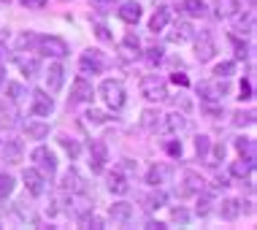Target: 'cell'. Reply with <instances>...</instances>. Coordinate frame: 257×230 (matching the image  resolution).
<instances>
[{
    "instance_id": "277c9868",
    "label": "cell",
    "mask_w": 257,
    "mask_h": 230,
    "mask_svg": "<svg viewBox=\"0 0 257 230\" xmlns=\"http://www.w3.org/2000/svg\"><path fill=\"white\" fill-rule=\"evenodd\" d=\"M33 163L38 165V171L44 173V176H54V171H57V157H54V152L52 149H46V146H36L33 149Z\"/></svg>"
},
{
    "instance_id": "30bf717a",
    "label": "cell",
    "mask_w": 257,
    "mask_h": 230,
    "mask_svg": "<svg viewBox=\"0 0 257 230\" xmlns=\"http://www.w3.org/2000/svg\"><path fill=\"white\" fill-rule=\"evenodd\" d=\"M203 176H200L198 171H190L187 168L184 173H182V190H179V195L182 198H187V195H195V192H200L203 190Z\"/></svg>"
},
{
    "instance_id": "3957f363",
    "label": "cell",
    "mask_w": 257,
    "mask_h": 230,
    "mask_svg": "<svg viewBox=\"0 0 257 230\" xmlns=\"http://www.w3.org/2000/svg\"><path fill=\"white\" fill-rule=\"evenodd\" d=\"M98 92H100L103 100H106V106H108V108H114V111H116V108H122V106H124V87H122V81L106 79V81L100 84Z\"/></svg>"
},
{
    "instance_id": "5bb4252c",
    "label": "cell",
    "mask_w": 257,
    "mask_h": 230,
    "mask_svg": "<svg viewBox=\"0 0 257 230\" xmlns=\"http://www.w3.org/2000/svg\"><path fill=\"white\" fill-rule=\"evenodd\" d=\"M163 130H168V133H184V130H190V120L184 114H179V111H173V114L163 117Z\"/></svg>"
},
{
    "instance_id": "ba28073f",
    "label": "cell",
    "mask_w": 257,
    "mask_h": 230,
    "mask_svg": "<svg viewBox=\"0 0 257 230\" xmlns=\"http://www.w3.org/2000/svg\"><path fill=\"white\" fill-rule=\"evenodd\" d=\"M106 163H108V149L103 141H92V146H89V168H92V173H103L106 171Z\"/></svg>"
},
{
    "instance_id": "4fadbf2b",
    "label": "cell",
    "mask_w": 257,
    "mask_h": 230,
    "mask_svg": "<svg viewBox=\"0 0 257 230\" xmlns=\"http://www.w3.org/2000/svg\"><path fill=\"white\" fill-rule=\"evenodd\" d=\"M92 95H95L92 84H89L84 76H79L73 81V89H71V103H87V100H92Z\"/></svg>"
},
{
    "instance_id": "ee69618b",
    "label": "cell",
    "mask_w": 257,
    "mask_h": 230,
    "mask_svg": "<svg viewBox=\"0 0 257 230\" xmlns=\"http://www.w3.org/2000/svg\"><path fill=\"white\" fill-rule=\"evenodd\" d=\"M208 149H211V138H208V136H198L195 138V152H198L200 157H206Z\"/></svg>"
},
{
    "instance_id": "816d5d0a",
    "label": "cell",
    "mask_w": 257,
    "mask_h": 230,
    "mask_svg": "<svg viewBox=\"0 0 257 230\" xmlns=\"http://www.w3.org/2000/svg\"><path fill=\"white\" fill-rule=\"evenodd\" d=\"M6 125H11V114H9V108H6V103L0 100V128H6Z\"/></svg>"
},
{
    "instance_id": "603a6c76",
    "label": "cell",
    "mask_w": 257,
    "mask_h": 230,
    "mask_svg": "<svg viewBox=\"0 0 257 230\" xmlns=\"http://www.w3.org/2000/svg\"><path fill=\"white\" fill-rule=\"evenodd\" d=\"M168 176H171V168H168V165H163V163H157V165H152L149 173H147V184L160 187V184L168 182Z\"/></svg>"
},
{
    "instance_id": "11a10c76",
    "label": "cell",
    "mask_w": 257,
    "mask_h": 230,
    "mask_svg": "<svg viewBox=\"0 0 257 230\" xmlns=\"http://www.w3.org/2000/svg\"><path fill=\"white\" fill-rule=\"evenodd\" d=\"M173 84H179V87H187V84H190V79H187V73H173Z\"/></svg>"
},
{
    "instance_id": "9f6ffc18",
    "label": "cell",
    "mask_w": 257,
    "mask_h": 230,
    "mask_svg": "<svg viewBox=\"0 0 257 230\" xmlns=\"http://www.w3.org/2000/svg\"><path fill=\"white\" fill-rule=\"evenodd\" d=\"M241 97H252V81H241Z\"/></svg>"
},
{
    "instance_id": "cb8c5ba5",
    "label": "cell",
    "mask_w": 257,
    "mask_h": 230,
    "mask_svg": "<svg viewBox=\"0 0 257 230\" xmlns=\"http://www.w3.org/2000/svg\"><path fill=\"white\" fill-rule=\"evenodd\" d=\"M182 11H184L190 19H203L208 9H206L203 0H182Z\"/></svg>"
},
{
    "instance_id": "b9f144b4",
    "label": "cell",
    "mask_w": 257,
    "mask_h": 230,
    "mask_svg": "<svg viewBox=\"0 0 257 230\" xmlns=\"http://www.w3.org/2000/svg\"><path fill=\"white\" fill-rule=\"evenodd\" d=\"M84 120H87V122H92V125H103V122H108L111 117L106 114V111H98V108H89Z\"/></svg>"
},
{
    "instance_id": "9a60e30c",
    "label": "cell",
    "mask_w": 257,
    "mask_h": 230,
    "mask_svg": "<svg viewBox=\"0 0 257 230\" xmlns=\"http://www.w3.org/2000/svg\"><path fill=\"white\" fill-rule=\"evenodd\" d=\"M62 84H65V68L60 62H52L49 73H46V87H49V92H60Z\"/></svg>"
},
{
    "instance_id": "f35d334b",
    "label": "cell",
    "mask_w": 257,
    "mask_h": 230,
    "mask_svg": "<svg viewBox=\"0 0 257 230\" xmlns=\"http://www.w3.org/2000/svg\"><path fill=\"white\" fill-rule=\"evenodd\" d=\"M14 192V176L9 173H0V200H6Z\"/></svg>"
},
{
    "instance_id": "db71d44e",
    "label": "cell",
    "mask_w": 257,
    "mask_h": 230,
    "mask_svg": "<svg viewBox=\"0 0 257 230\" xmlns=\"http://www.w3.org/2000/svg\"><path fill=\"white\" fill-rule=\"evenodd\" d=\"M19 3H22L25 9H44L46 0H19Z\"/></svg>"
},
{
    "instance_id": "74e56055",
    "label": "cell",
    "mask_w": 257,
    "mask_h": 230,
    "mask_svg": "<svg viewBox=\"0 0 257 230\" xmlns=\"http://www.w3.org/2000/svg\"><path fill=\"white\" fill-rule=\"evenodd\" d=\"M19 155H22V144H19V141H6L3 157L6 160H19Z\"/></svg>"
},
{
    "instance_id": "6f0895ef",
    "label": "cell",
    "mask_w": 257,
    "mask_h": 230,
    "mask_svg": "<svg viewBox=\"0 0 257 230\" xmlns=\"http://www.w3.org/2000/svg\"><path fill=\"white\" fill-rule=\"evenodd\" d=\"M214 157H217V160H225V146H222V144L214 146Z\"/></svg>"
},
{
    "instance_id": "e0dca14e",
    "label": "cell",
    "mask_w": 257,
    "mask_h": 230,
    "mask_svg": "<svg viewBox=\"0 0 257 230\" xmlns=\"http://www.w3.org/2000/svg\"><path fill=\"white\" fill-rule=\"evenodd\" d=\"M119 19L127 25H136L138 19H141V3H136V0H124V3L119 6Z\"/></svg>"
},
{
    "instance_id": "83f0119b",
    "label": "cell",
    "mask_w": 257,
    "mask_h": 230,
    "mask_svg": "<svg viewBox=\"0 0 257 230\" xmlns=\"http://www.w3.org/2000/svg\"><path fill=\"white\" fill-rule=\"evenodd\" d=\"M108 190L114 195H124V192H130V184H127V179L116 171V173H108Z\"/></svg>"
},
{
    "instance_id": "7c38bea8",
    "label": "cell",
    "mask_w": 257,
    "mask_h": 230,
    "mask_svg": "<svg viewBox=\"0 0 257 230\" xmlns=\"http://www.w3.org/2000/svg\"><path fill=\"white\" fill-rule=\"evenodd\" d=\"M30 111H33L36 117H49L52 111H54V100L44 92V89H36V92H33V106H30Z\"/></svg>"
},
{
    "instance_id": "4dcf8cb0",
    "label": "cell",
    "mask_w": 257,
    "mask_h": 230,
    "mask_svg": "<svg viewBox=\"0 0 257 230\" xmlns=\"http://www.w3.org/2000/svg\"><path fill=\"white\" fill-rule=\"evenodd\" d=\"M17 49L19 52H30V49H38V36L36 33H22L17 38Z\"/></svg>"
},
{
    "instance_id": "94428289",
    "label": "cell",
    "mask_w": 257,
    "mask_h": 230,
    "mask_svg": "<svg viewBox=\"0 0 257 230\" xmlns=\"http://www.w3.org/2000/svg\"><path fill=\"white\" fill-rule=\"evenodd\" d=\"M165 3H168V0H155V6H165Z\"/></svg>"
},
{
    "instance_id": "1f68e13d",
    "label": "cell",
    "mask_w": 257,
    "mask_h": 230,
    "mask_svg": "<svg viewBox=\"0 0 257 230\" xmlns=\"http://www.w3.org/2000/svg\"><path fill=\"white\" fill-rule=\"evenodd\" d=\"M79 225L87 227V230H103V219L98 217V214L87 211V214H81V217H79Z\"/></svg>"
},
{
    "instance_id": "6da1fadb",
    "label": "cell",
    "mask_w": 257,
    "mask_h": 230,
    "mask_svg": "<svg viewBox=\"0 0 257 230\" xmlns=\"http://www.w3.org/2000/svg\"><path fill=\"white\" fill-rule=\"evenodd\" d=\"M141 95L147 97L149 103H163V100H168V84H165L163 76L149 73L141 79Z\"/></svg>"
},
{
    "instance_id": "d6986e66",
    "label": "cell",
    "mask_w": 257,
    "mask_h": 230,
    "mask_svg": "<svg viewBox=\"0 0 257 230\" xmlns=\"http://www.w3.org/2000/svg\"><path fill=\"white\" fill-rule=\"evenodd\" d=\"M141 128L147 130V133H157V130H163V114L155 108H147L141 114Z\"/></svg>"
},
{
    "instance_id": "44dd1931",
    "label": "cell",
    "mask_w": 257,
    "mask_h": 230,
    "mask_svg": "<svg viewBox=\"0 0 257 230\" xmlns=\"http://www.w3.org/2000/svg\"><path fill=\"white\" fill-rule=\"evenodd\" d=\"M241 211H244V206H241V200H235V198H227V200H222V203H219V217L227 219V222L238 219Z\"/></svg>"
},
{
    "instance_id": "f5cc1de1",
    "label": "cell",
    "mask_w": 257,
    "mask_h": 230,
    "mask_svg": "<svg viewBox=\"0 0 257 230\" xmlns=\"http://www.w3.org/2000/svg\"><path fill=\"white\" fill-rule=\"evenodd\" d=\"M95 36H98L100 41H106V44L111 41V33H108V27H106V25H95Z\"/></svg>"
},
{
    "instance_id": "9c48e42d",
    "label": "cell",
    "mask_w": 257,
    "mask_h": 230,
    "mask_svg": "<svg viewBox=\"0 0 257 230\" xmlns=\"http://www.w3.org/2000/svg\"><path fill=\"white\" fill-rule=\"evenodd\" d=\"M22 179H25V187H27V192H30V195H36V198H38V195L46 192V176L38 168H25Z\"/></svg>"
},
{
    "instance_id": "484cf974",
    "label": "cell",
    "mask_w": 257,
    "mask_h": 230,
    "mask_svg": "<svg viewBox=\"0 0 257 230\" xmlns=\"http://www.w3.org/2000/svg\"><path fill=\"white\" fill-rule=\"evenodd\" d=\"M25 133H27V138H33V141H44V138L49 136V122H27Z\"/></svg>"
},
{
    "instance_id": "7402d4cb",
    "label": "cell",
    "mask_w": 257,
    "mask_h": 230,
    "mask_svg": "<svg viewBox=\"0 0 257 230\" xmlns=\"http://www.w3.org/2000/svg\"><path fill=\"white\" fill-rule=\"evenodd\" d=\"M108 217L116 222V225H127L130 219H133V206L130 203H114L108 208Z\"/></svg>"
},
{
    "instance_id": "ffe728a7",
    "label": "cell",
    "mask_w": 257,
    "mask_h": 230,
    "mask_svg": "<svg viewBox=\"0 0 257 230\" xmlns=\"http://www.w3.org/2000/svg\"><path fill=\"white\" fill-rule=\"evenodd\" d=\"M119 52H122L127 60H136L138 54H141V41H138V36H136V33H127V36L122 38V44H119Z\"/></svg>"
},
{
    "instance_id": "6125c7cd",
    "label": "cell",
    "mask_w": 257,
    "mask_h": 230,
    "mask_svg": "<svg viewBox=\"0 0 257 230\" xmlns=\"http://www.w3.org/2000/svg\"><path fill=\"white\" fill-rule=\"evenodd\" d=\"M0 3H9V0H0Z\"/></svg>"
},
{
    "instance_id": "d6a6232c",
    "label": "cell",
    "mask_w": 257,
    "mask_h": 230,
    "mask_svg": "<svg viewBox=\"0 0 257 230\" xmlns=\"http://www.w3.org/2000/svg\"><path fill=\"white\" fill-rule=\"evenodd\" d=\"M6 92H9V97L14 103H22L25 97H27V89L22 84H17V81H11V84H6Z\"/></svg>"
},
{
    "instance_id": "5b68a950",
    "label": "cell",
    "mask_w": 257,
    "mask_h": 230,
    "mask_svg": "<svg viewBox=\"0 0 257 230\" xmlns=\"http://www.w3.org/2000/svg\"><path fill=\"white\" fill-rule=\"evenodd\" d=\"M192 38H195V54H198L200 62H208L217 54V44H214L211 30H200L198 36H192Z\"/></svg>"
},
{
    "instance_id": "e575fe53",
    "label": "cell",
    "mask_w": 257,
    "mask_h": 230,
    "mask_svg": "<svg viewBox=\"0 0 257 230\" xmlns=\"http://www.w3.org/2000/svg\"><path fill=\"white\" fill-rule=\"evenodd\" d=\"M233 125H238V128H249V125H254V111H235V114H233Z\"/></svg>"
},
{
    "instance_id": "f1b7e54d",
    "label": "cell",
    "mask_w": 257,
    "mask_h": 230,
    "mask_svg": "<svg viewBox=\"0 0 257 230\" xmlns=\"http://www.w3.org/2000/svg\"><path fill=\"white\" fill-rule=\"evenodd\" d=\"M192 36H195V30H192L190 22H176V27H173V33H171V41L182 44V41H190Z\"/></svg>"
},
{
    "instance_id": "680465c9",
    "label": "cell",
    "mask_w": 257,
    "mask_h": 230,
    "mask_svg": "<svg viewBox=\"0 0 257 230\" xmlns=\"http://www.w3.org/2000/svg\"><path fill=\"white\" fill-rule=\"evenodd\" d=\"M147 230H168L163 222H147Z\"/></svg>"
},
{
    "instance_id": "4316f807",
    "label": "cell",
    "mask_w": 257,
    "mask_h": 230,
    "mask_svg": "<svg viewBox=\"0 0 257 230\" xmlns=\"http://www.w3.org/2000/svg\"><path fill=\"white\" fill-rule=\"evenodd\" d=\"M168 22H171V11L165 9V6H160V9L155 11V17L149 19V30H152V33H160Z\"/></svg>"
},
{
    "instance_id": "bcb514c9",
    "label": "cell",
    "mask_w": 257,
    "mask_h": 230,
    "mask_svg": "<svg viewBox=\"0 0 257 230\" xmlns=\"http://www.w3.org/2000/svg\"><path fill=\"white\" fill-rule=\"evenodd\" d=\"M230 41H233V46H235V57H238V60H246V57H249V52H252V49H249L246 44H241V41L235 38V36H230Z\"/></svg>"
},
{
    "instance_id": "8992f818",
    "label": "cell",
    "mask_w": 257,
    "mask_h": 230,
    "mask_svg": "<svg viewBox=\"0 0 257 230\" xmlns=\"http://www.w3.org/2000/svg\"><path fill=\"white\" fill-rule=\"evenodd\" d=\"M38 52L60 60V57H65V54H68V44L62 38H57V36H44V38H38Z\"/></svg>"
},
{
    "instance_id": "ac0fdd59",
    "label": "cell",
    "mask_w": 257,
    "mask_h": 230,
    "mask_svg": "<svg viewBox=\"0 0 257 230\" xmlns=\"http://www.w3.org/2000/svg\"><path fill=\"white\" fill-rule=\"evenodd\" d=\"M62 190H65V192H84V190H87V182L81 179L79 171L71 168L65 176H62Z\"/></svg>"
},
{
    "instance_id": "60d3db41",
    "label": "cell",
    "mask_w": 257,
    "mask_h": 230,
    "mask_svg": "<svg viewBox=\"0 0 257 230\" xmlns=\"http://www.w3.org/2000/svg\"><path fill=\"white\" fill-rule=\"evenodd\" d=\"M208 208H211V192H206V187H203V190H200V198H198V214L206 217Z\"/></svg>"
},
{
    "instance_id": "681fc988",
    "label": "cell",
    "mask_w": 257,
    "mask_h": 230,
    "mask_svg": "<svg viewBox=\"0 0 257 230\" xmlns=\"http://www.w3.org/2000/svg\"><path fill=\"white\" fill-rule=\"evenodd\" d=\"M200 108H203V114H208V117H222V106H214V103H200Z\"/></svg>"
},
{
    "instance_id": "d4e9b609",
    "label": "cell",
    "mask_w": 257,
    "mask_h": 230,
    "mask_svg": "<svg viewBox=\"0 0 257 230\" xmlns=\"http://www.w3.org/2000/svg\"><path fill=\"white\" fill-rule=\"evenodd\" d=\"M252 171H254V160H246V157H241L238 163L230 165V176H235V179H249Z\"/></svg>"
},
{
    "instance_id": "8d00e7d4",
    "label": "cell",
    "mask_w": 257,
    "mask_h": 230,
    "mask_svg": "<svg viewBox=\"0 0 257 230\" xmlns=\"http://www.w3.org/2000/svg\"><path fill=\"white\" fill-rule=\"evenodd\" d=\"M19 68H22V73L27 76V79H33V76L38 73L41 62H38V60H33V57H27V60H19Z\"/></svg>"
},
{
    "instance_id": "836d02e7",
    "label": "cell",
    "mask_w": 257,
    "mask_h": 230,
    "mask_svg": "<svg viewBox=\"0 0 257 230\" xmlns=\"http://www.w3.org/2000/svg\"><path fill=\"white\" fill-rule=\"evenodd\" d=\"M233 73H235V60H225L214 68V76H217V79H227V76H233Z\"/></svg>"
},
{
    "instance_id": "52a82bcc",
    "label": "cell",
    "mask_w": 257,
    "mask_h": 230,
    "mask_svg": "<svg viewBox=\"0 0 257 230\" xmlns=\"http://www.w3.org/2000/svg\"><path fill=\"white\" fill-rule=\"evenodd\" d=\"M230 92V87H227V81H214V84H198V95L203 97V103H217V100H222V95H227Z\"/></svg>"
},
{
    "instance_id": "2e32d148",
    "label": "cell",
    "mask_w": 257,
    "mask_h": 230,
    "mask_svg": "<svg viewBox=\"0 0 257 230\" xmlns=\"http://www.w3.org/2000/svg\"><path fill=\"white\" fill-rule=\"evenodd\" d=\"M241 11V0H214V14L217 19H230Z\"/></svg>"
},
{
    "instance_id": "ab89813d",
    "label": "cell",
    "mask_w": 257,
    "mask_h": 230,
    "mask_svg": "<svg viewBox=\"0 0 257 230\" xmlns=\"http://www.w3.org/2000/svg\"><path fill=\"white\" fill-rule=\"evenodd\" d=\"M165 200H168V195H165L163 190H155V192L147 198V208H163Z\"/></svg>"
},
{
    "instance_id": "91938a15",
    "label": "cell",
    "mask_w": 257,
    "mask_h": 230,
    "mask_svg": "<svg viewBox=\"0 0 257 230\" xmlns=\"http://www.w3.org/2000/svg\"><path fill=\"white\" fill-rule=\"evenodd\" d=\"M3 76H6V68H3V65H0V81H3Z\"/></svg>"
},
{
    "instance_id": "f6af8a7d",
    "label": "cell",
    "mask_w": 257,
    "mask_h": 230,
    "mask_svg": "<svg viewBox=\"0 0 257 230\" xmlns=\"http://www.w3.org/2000/svg\"><path fill=\"white\" fill-rule=\"evenodd\" d=\"M147 62H149V65H160V62H163V49H160V46H149L147 49Z\"/></svg>"
},
{
    "instance_id": "7a4b0ae2",
    "label": "cell",
    "mask_w": 257,
    "mask_h": 230,
    "mask_svg": "<svg viewBox=\"0 0 257 230\" xmlns=\"http://www.w3.org/2000/svg\"><path fill=\"white\" fill-rule=\"evenodd\" d=\"M106 68H108V60L100 49H87L79 57V71L84 76H98V73L106 71Z\"/></svg>"
},
{
    "instance_id": "7dc6e473",
    "label": "cell",
    "mask_w": 257,
    "mask_h": 230,
    "mask_svg": "<svg viewBox=\"0 0 257 230\" xmlns=\"http://www.w3.org/2000/svg\"><path fill=\"white\" fill-rule=\"evenodd\" d=\"M17 214H19L22 219H33V208H30V203H27V198L17 200Z\"/></svg>"
},
{
    "instance_id": "d590c367",
    "label": "cell",
    "mask_w": 257,
    "mask_h": 230,
    "mask_svg": "<svg viewBox=\"0 0 257 230\" xmlns=\"http://www.w3.org/2000/svg\"><path fill=\"white\" fill-rule=\"evenodd\" d=\"M60 144H62V149L68 152L73 160L81 155V146H79V141H73V138H68V136H60Z\"/></svg>"
},
{
    "instance_id": "7bdbcfd3",
    "label": "cell",
    "mask_w": 257,
    "mask_h": 230,
    "mask_svg": "<svg viewBox=\"0 0 257 230\" xmlns=\"http://www.w3.org/2000/svg\"><path fill=\"white\" fill-rule=\"evenodd\" d=\"M171 219L179 222V225H187V222H190V211H187L184 206H176V208H171Z\"/></svg>"
},
{
    "instance_id": "f546056e",
    "label": "cell",
    "mask_w": 257,
    "mask_h": 230,
    "mask_svg": "<svg viewBox=\"0 0 257 230\" xmlns=\"http://www.w3.org/2000/svg\"><path fill=\"white\" fill-rule=\"evenodd\" d=\"M235 149H238V155L241 157H246V160H254V138H235Z\"/></svg>"
},
{
    "instance_id": "c3c4849f",
    "label": "cell",
    "mask_w": 257,
    "mask_h": 230,
    "mask_svg": "<svg viewBox=\"0 0 257 230\" xmlns=\"http://www.w3.org/2000/svg\"><path fill=\"white\" fill-rule=\"evenodd\" d=\"M89 3H92V9H95V11H111L116 0H89Z\"/></svg>"
},
{
    "instance_id": "f907efd6",
    "label": "cell",
    "mask_w": 257,
    "mask_h": 230,
    "mask_svg": "<svg viewBox=\"0 0 257 230\" xmlns=\"http://www.w3.org/2000/svg\"><path fill=\"white\" fill-rule=\"evenodd\" d=\"M165 152H168L171 157H182V141H168L165 144Z\"/></svg>"
},
{
    "instance_id": "8fae6325",
    "label": "cell",
    "mask_w": 257,
    "mask_h": 230,
    "mask_svg": "<svg viewBox=\"0 0 257 230\" xmlns=\"http://www.w3.org/2000/svg\"><path fill=\"white\" fill-rule=\"evenodd\" d=\"M92 211V200H89L87 190L84 192H71V198H68V214H73V217H81V214Z\"/></svg>"
}]
</instances>
